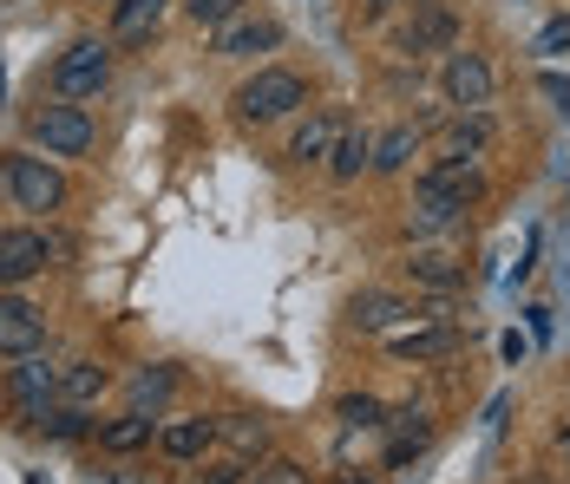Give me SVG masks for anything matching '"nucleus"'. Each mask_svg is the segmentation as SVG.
I'll return each mask as SVG.
<instances>
[{
  "label": "nucleus",
  "instance_id": "nucleus-8",
  "mask_svg": "<svg viewBox=\"0 0 570 484\" xmlns=\"http://www.w3.org/2000/svg\"><path fill=\"white\" fill-rule=\"evenodd\" d=\"M446 99L465 111H485L492 106V66H485V53H446Z\"/></svg>",
  "mask_w": 570,
  "mask_h": 484
},
{
  "label": "nucleus",
  "instance_id": "nucleus-19",
  "mask_svg": "<svg viewBox=\"0 0 570 484\" xmlns=\"http://www.w3.org/2000/svg\"><path fill=\"white\" fill-rule=\"evenodd\" d=\"M406 275L426 281V288H440V295H453L459 281H465V263H453L446 249H420V256H406Z\"/></svg>",
  "mask_w": 570,
  "mask_h": 484
},
{
  "label": "nucleus",
  "instance_id": "nucleus-12",
  "mask_svg": "<svg viewBox=\"0 0 570 484\" xmlns=\"http://www.w3.org/2000/svg\"><path fill=\"white\" fill-rule=\"evenodd\" d=\"M453 40H459V20L446 7H426V13L400 33V53H453Z\"/></svg>",
  "mask_w": 570,
  "mask_h": 484
},
{
  "label": "nucleus",
  "instance_id": "nucleus-35",
  "mask_svg": "<svg viewBox=\"0 0 570 484\" xmlns=\"http://www.w3.org/2000/svg\"><path fill=\"white\" fill-rule=\"evenodd\" d=\"M347 484H367V478H347Z\"/></svg>",
  "mask_w": 570,
  "mask_h": 484
},
{
  "label": "nucleus",
  "instance_id": "nucleus-33",
  "mask_svg": "<svg viewBox=\"0 0 570 484\" xmlns=\"http://www.w3.org/2000/svg\"><path fill=\"white\" fill-rule=\"evenodd\" d=\"M204 484H243V465H229V472H210Z\"/></svg>",
  "mask_w": 570,
  "mask_h": 484
},
{
  "label": "nucleus",
  "instance_id": "nucleus-11",
  "mask_svg": "<svg viewBox=\"0 0 570 484\" xmlns=\"http://www.w3.org/2000/svg\"><path fill=\"white\" fill-rule=\"evenodd\" d=\"M210 445H217V419H171V426H158V452L177 458V465L204 458Z\"/></svg>",
  "mask_w": 570,
  "mask_h": 484
},
{
  "label": "nucleus",
  "instance_id": "nucleus-21",
  "mask_svg": "<svg viewBox=\"0 0 570 484\" xmlns=\"http://www.w3.org/2000/svg\"><path fill=\"white\" fill-rule=\"evenodd\" d=\"M217 438H229L243 458H263L269 452V419L263 413H229V419H217Z\"/></svg>",
  "mask_w": 570,
  "mask_h": 484
},
{
  "label": "nucleus",
  "instance_id": "nucleus-9",
  "mask_svg": "<svg viewBox=\"0 0 570 484\" xmlns=\"http://www.w3.org/2000/svg\"><path fill=\"white\" fill-rule=\"evenodd\" d=\"M276 47H283V27L276 20L236 13L229 27H217V59H256V53H276Z\"/></svg>",
  "mask_w": 570,
  "mask_h": 484
},
{
  "label": "nucleus",
  "instance_id": "nucleus-6",
  "mask_svg": "<svg viewBox=\"0 0 570 484\" xmlns=\"http://www.w3.org/2000/svg\"><path fill=\"white\" fill-rule=\"evenodd\" d=\"M53 263V243L40 229H0V288H20Z\"/></svg>",
  "mask_w": 570,
  "mask_h": 484
},
{
  "label": "nucleus",
  "instance_id": "nucleus-16",
  "mask_svg": "<svg viewBox=\"0 0 570 484\" xmlns=\"http://www.w3.org/2000/svg\"><path fill=\"white\" fill-rule=\"evenodd\" d=\"M420 184H433V190H453V197H465V204H479L485 197V170L472 158H446V164H433Z\"/></svg>",
  "mask_w": 570,
  "mask_h": 484
},
{
  "label": "nucleus",
  "instance_id": "nucleus-13",
  "mask_svg": "<svg viewBox=\"0 0 570 484\" xmlns=\"http://www.w3.org/2000/svg\"><path fill=\"white\" fill-rule=\"evenodd\" d=\"M151 438H158V413H138V406H125L118 419H106V426H99V445H106V452H118V458H125V452H145Z\"/></svg>",
  "mask_w": 570,
  "mask_h": 484
},
{
  "label": "nucleus",
  "instance_id": "nucleus-22",
  "mask_svg": "<svg viewBox=\"0 0 570 484\" xmlns=\"http://www.w3.org/2000/svg\"><path fill=\"white\" fill-rule=\"evenodd\" d=\"M171 393H177V367H145V374H131V386H125V399L138 413H158Z\"/></svg>",
  "mask_w": 570,
  "mask_h": 484
},
{
  "label": "nucleus",
  "instance_id": "nucleus-32",
  "mask_svg": "<svg viewBox=\"0 0 570 484\" xmlns=\"http://www.w3.org/2000/svg\"><path fill=\"white\" fill-rule=\"evenodd\" d=\"M538 92H544V99L570 118V79H564V72H538Z\"/></svg>",
  "mask_w": 570,
  "mask_h": 484
},
{
  "label": "nucleus",
  "instance_id": "nucleus-29",
  "mask_svg": "<svg viewBox=\"0 0 570 484\" xmlns=\"http://www.w3.org/2000/svg\"><path fill=\"white\" fill-rule=\"evenodd\" d=\"M40 426H47V438H86V406H66V399H59Z\"/></svg>",
  "mask_w": 570,
  "mask_h": 484
},
{
  "label": "nucleus",
  "instance_id": "nucleus-34",
  "mask_svg": "<svg viewBox=\"0 0 570 484\" xmlns=\"http://www.w3.org/2000/svg\"><path fill=\"white\" fill-rule=\"evenodd\" d=\"M367 7H374V13H381V7H394V0H367Z\"/></svg>",
  "mask_w": 570,
  "mask_h": 484
},
{
  "label": "nucleus",
  "instance_id": "nucleus-26",
  "mask_svg": "<svg viewBox=\"0 0 570 484\" xmlns=\"http://www.w3.org/2000/svg\"><path fill=\"white\" fill-rule=\"evenodd\" d=\"M335 413L347 419V432H381V426H387V406H381L374 393H347Z\"/></svg>",
  "mask_w": 570,
  "mask_h": 484
},
{
  "label": "nucleus",
  "instance_id": "nucleus-31",
  "mask_svg": "<svg viewBox=\"0 0 570 484\" xmlns=\"http://www.w3.org/2000/svg\"><path fill=\"white\" fill-rule=\"evenodd\" d=\"M531 53H570V13H558V20H544V27H538Z\"/></svg>",
  "mask_w": 570,
  "mask_h": 484
},
{
  "label": "nucleus",
  "instance_id": "nucleus-14",
  "mask_svg": "<svg viewBox=\"0 0 570 484\" xmlns=\"http://www.w3.org/2000/svg\"><path fill=\"white\" fill-rule=\"evenodd\" d=\"M400 315H413V308H406L400 295H387V288H361V295H354V308H347V322L361 327V334H387Z\"/></svg>",
  "mask_w": 570,
  "mask_h": 484
},
{
  "label": "nucleus",
  "instance_id": "nucleus-30",
  "mask_svg": "<svg viewBox=\"0 0 570 484\" xmlns=\"http://www.w3.org/2000/svg\"><path fill=\"white\" fill-rule=\"evenodd\" d=\"M249 484H308V472L302 465H288V458H263L256 472H243Z\"/></svg>",
  "mask_w": 570,
  "mask_h": 484
},
{
  "label": "nucleus",
  "instance_id": "nucleus-28",
  "mask_svg": "<svg viewBox=\"0 0 570 484\" xmlns=\"http://www.w3.org/2000/svg\"><path fill=\"white\" fill-rule=\"evenodd\" d=\"M184 13H190L197 27H229V20L243 13V0H184Z\"/></svg>",
  "mask_w": 570,
  "mask_h": 484
},
{
  "label": "nucleus",
  "instance_id": "nucleus-7",
  "mask_svg": "<svg viewBox=\"0 0 570 484\" xmlns=\"http://www.w3.org/2000/svg\"><path fill=\"white\" fill-rule=\"evenodd\" d=\"M40 347H47V315L33 302H20V295H0V354L7 360H27Z\"/></svg>",
  "mask_w": 570,
  "mask_h": 484
},
{
  "label": "nucleus",
  "instance_id": "nucleus-23",
  "mask_svg": "<svg viewBox=\"0 0 570 484\" xmlns=\"http://www.w3.org/2000/svg\"><path fill=\"white\" fill-rule=\"evenodd\" d=\"M387 432H394V465H406L413 452H426V438H433L426 413H413V406H400L394 419H387Z\"/></svg>",
  "mask_w": 570,
  "mask_h": 484
},
{
  "label": "nucleus",
  "instance_id": "nucleus-24",
  "mask_svg": "<svg viewBox=\"0 0 570 484\" xmlns=\"http://www.w3.org/2000/svg\"><path fill=\"white\" fill-rule=\"evenodd\" d=\"M485 145H492V118H485V111H465L453 131H446V151H453V158H479Z\"/></svg>",
  "mask_w": 570,
  "mask_h": 484
},
{
  "label": "nucleus",
  "instance_id": "nucleus-25",
  "mask_svg": "<svg viewBox=\"0 0 570 484\" xmlns=\"http://www.w3.org/2000/svg\"><path fill=\"white\" fill-rule=\"evenodd\" d=\"M453 327H426V334H394V354L400 360H433V354H453Z\"/></svg>",
  "mask_w": 570,
  "mask_h": 484
},
{
  "label": "nucleus",
  "instance_id": "nucleus-10",
  "mask_svg": "<svg viewBox=\"0 0 570 484\" xmlns=\"http://www.w3.org/2000/svg\"><path fill=\"white\" fill-rule=\"evenodd\" d=\"M465 210H472L465 197L420 184V190H413V236H446V229H459V223H465Z\"/></svg>",
  "mask_w": 570,
  "mask_h": 484
},
{
  "label": "nucleus",
  "instance_id": "nucleus-4",
  "mask_svg": "<svg viewBox=\"0 0 570 484\" xmlns=\"http://www.w3.org/2000/svg\"><path fill=\"white\" fill-rule=\"evenodd\" d=\"M302 106H308V86H302V72H283V66L256 72V79L236 92V111H243V118H256V125L288 118V111H302Z\"/></svg>",
  "mask_w": 570,
  "mask_h": 484
},
{
  "label": "nucleus",
  "instance_id": "nucleus-5",
  "mask_svg": "<svg viewBox=\"0 0 570 484\" xmlns=\"http://www.w3.org/2000/svg\"><path fill=\"white\" fill-rule=\"evenodd\" d=\"M7 393H13V406H20V419H47L59 406V367H47L40 354H27L20 367H13V379H7Z\"/></svg>",
  "mask_w": 570,
  "mask_h": 484
},
{
  "label": "nucleus",
  "instance_id": "nucleus-17",
  "mask_svg": "<svg viewBox=\"0 0 570 484\" xmlns=\"http://www.w3.org/2000/svg\"><path fill=\"white\" fill-rule=\"evenodd\" d=\"M367 164H374V138L354 131V125H342V138H335V151H328V177H335V184H354Z\"/></svg>",
  "mask_w": 570,
  "mask_h": 484
},
{
  "label": "nucleus",
  "instance_id": "nucleus-2",
  "mask_svg": "<svg viewBox=\"0 0 570 484\" xmlns=\"http://www.w3.org/2000/svg\"><path fill=\"white\" fill-rule=\"evenodd\" d=\"M92 138H99L92 111L72 106V99H59V106H40V111H33V145H40L47 158H86V151H92Z\"/></svg>",
  "mask_w": 570,
  "mask_h": 484
},
{
  "label": "nucleus",
  "instance_id": "nucleus-27",
  "mask_svg": "<svg viewBox=\"0 0 570 484\" xmlns=\"http://www.w3.org/2000/svg\"><path fill=\"white\" fill-rule=\"evenodd\" d=\"M413 151H420V131H406V125H400V131H387V138L374 145V170H406Z\"/></svg>",
  "mask_w": 570,
  "mask_h": 484
},
{
  "label": "nucleus",
  "instance_id": "nucleus-3",
  "mask_svg": "<svg viewBox=\"0 0 570 484\" xmlns=\"http://www.w3.org/2000/svg\"><path fill=\"white\" fill-rule=\"evenodd\" d=\"M0 177H7V197H13L20 210H33V216L66 204V177H59L47 158H33V151H7Z\"/></svg>",
  "mask_w": 570,
  "mask_h": 484
},
{
  "label": "nucleus",
  "instance_id": "nucleus-18",
  "mask_svg": "<svg viewBox=\"0 0 570 484\" xmlns=\"http://www.w3.org/2000/svg\"><path fill=\"white\" fill-rule=\"evenodd\" d=\"M165 7H171V0H112V40H145V33H158Z\"/></svg>",
  "mask_w": 570,
  "mask_h": 484
},
{
  "label": "nucleus",
  "instance_id": "nucleus-20",
  "mask_svg": "<svg viewBox=\"0 0 570 484\" xmlns=\"http://www.w3.org/2000/svg\"><path fill=\"white\" fill-rule=\"evenodd\" d=\"M106 386H112V374H106V367H92V360L59 367V399H66V406H92Z\"/></svg>",
  "mask_w": 570,
  "mask_h": 484
},
{
  "label": "nucleus",
  "instance_id": "nucleus-15",
  "mask_svg": "<svg viewBox=\"0 0 570 484\" xmlns=\"http://www.w3.org/2000/svg\"><path fill=\"white\" fill-rule=\"evenodd\" d=\"M335 138H342V118H335V111H315V118L288 138V158H295V164L328 158V151H335Z\"/></svg>",
  "mask_w": 570,
  "mask_h": 484
},
{
  "label": "nucleus",
  "instance_id": "nucleus-1",
  "mask_svg": "<svg viewBox=\"0 0 570 484\" xmlns=\"http://www.w3.org/2000/svg\"><path fill=\"white\" fill-rule=\"evenodd\" d=\"M106 79H112V47H106V40H72V47L59 53V66H53V92L72 99V106L99 99Z\"/></svg>",
  "mask_w": 570,
  "mask_h": 484
}]
</instances>
